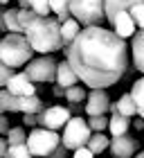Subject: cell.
<instances>
[{
    "label": "cell",
    "mask_w": 144,
    "mask_h": 158,
    "mask_svg": "<svg viewBox=\"0 0 144 158\" xmlns=\"http://www.w3.org/2000/svg\"><path fill=\"white\" fill-rule=\"evenodd\" d=\"M66 61L88 88H108L128 70V43L106 27H83L66 45Z\"/></svg>",
    "instance_id": "1"
},
{
    "label": "cell",
    "mask_w": 144,
    "mask_h": 158,
    "mask_svg": "<svg viewBox=\"0 0 144 158\" xmlns=\"http://www.w3.org/2000/svg\"><path fill=\"white\" fill-rule=\"evenodd\" d=\"M25 36L30 41L32 50L38 54H52L63 48L61 23L56 18H50V16H38L25 30Z\"/></svg>",
    "instance_id": "2"
},
{
    "label": "cell",
    "mask_w": 144,
    "mask_h": 158,
    "mask_svg": "<svg viewBox=\"0 0 144 158\" xmlns=\"http://www.w3.org/2000/svg\"><path fill=\"white\" fill-rule=\"evenodd\" d=\"M34 50L30 45L25 34H14L7 32V36L0 39V61L7 63L9 68H23L34 59Z\"/></svg>",
    "instance_id": "3"
},
{
    "label": "cell",
    "mask_w": 144,
    "mask_h": 158,
    "mask_svg": "<svg viewBox=\"0 0 144 158\" xmlns=\"http://www.w3.org/2000/svg\"><path fill=\"white\" fill-rule=\"evenodd\" d=\"M70 16L79 20L81 27H104L106 11L104 0H70Z\"/></svg>",
    "instance_id": "4"
},
{
    "label": "cell",
    "mask_w": 144,
    "mask_h": 158,
    "mask_svg": "<svg viewBox=\"0 0 144 158\" xmlns=\"http://www.w3.org/2000/svg\"><path fill=\"white\" fill-rule=\"evenodd\" d=\"M27 149L30 154L36 158H47L50 154L54 152L56 147L61 145V135L59 131H52V129H45V127H36L27 133Z\"/></svg>",
    "instance_id": "5"
},
{
    "label": "cell",
    "mask_w": 144,
    "mask_h": 158,
    "mask_svg": "<svg viewBox=\"0 0 144 158\" xmlns=\"http://www.w3.org/2000/svg\"><path fill=\"white\" fill-rule=\"evenodd\" d=\"M92 135L90 127H88V120H83L81 115H72L66 127H63V133H61V145L70 149V152H74L79 147H86V142L88 138Z\"/></svg>",
    "instance_id": "6"
},
{
    "label": "cell",
    "mask_w": 144,
    "mask_h": 158,
    "mask_svg": "<svg viewBox=\"0 0 144 158\" xmlns=\"http://www.w3.org/2000/svg\"><path fill=\"white\" fill-rule=\"evenodd\" d=\"M23 73L30 77L34 84H50V81H54V77H56V59L50 56V54L34 56L25 66Z\"/></svg>",
    "instance_id": "7"
},
{
    "label": "cell",
    "mask_w": 144,
    "mask_h": 158,
    "mask_svg": "<svg viewBox=\"0 0 144 158\" xmlns=\"http://www.w3.org/2000/svg\"><path fill=\"white\" fill-rule=\"evenodd\" d=\"M72 118V111L68 106H61V104H54V106H47L38 113V127H45V129H52V131H59V129L66 127V122Z\"/></svg>",
    "instance_id": "8"
},
{
    "label": "cell",
    "mask_w": 144,
    "mask_h": 158,
    "mask_svg": "<svg viewBox=\"0 0 144 158\" xmlns=\"http://www.w3.org/2000/svg\"><path fill=\"white\" fill-rule=\"evenodd\" d=\"M86 113L90 115H106L110 111V97L104 88H90L88 97H86Z\"/></svg>",
    "instance_id": "9"
},
{
    "label": "cell",
    "mask_w": 144,
    "mask_h": 158,
    "mask_svg": "<svg viewBox=\"0 0 144 158\" xmlns=\"http://www.w3.org/2000/svg\"><path fill=\"white\" fill-rule=\"evenodd\" d=\"M138 145L140 142L135 138H131L128 133H124V135H113L108 149H110L113 158H133L135 154H138Z\"/></svg>",
    "instance_id": "10"
},
{
    "label": "cell",
    "mask_w": 144,
    "mask_h": 158,
    "mask_svg": "<svg viewBox=\"0 0 144 158\" xmlns=\"http://www.w3.org/2000/svg\"><path fill=\"white\" fill-rule=\"evenodd\" d=\"M5 88L9 90L11 95H18V97H23V95H36V84L25 73H14L9 77V81L5 84Z\"/></svg>",
    "instance_id": "11"
},
{
    "label": "cell",
    "mask_w": 144,
    "mask_h": 158,
    "mask_svg": "<svg viewBox=\"0 0 144 158\" xmlns=\"http://www.w3.org/2000/svg\"><path fill=\"white\" fill-rule=\"evenodd\" d=\"M113 23V32L117 34L119 39H131L135 36V32H138V25H135V20L131 18V14L128 11H119V14H115V18L110 20Z\"/></svg>",
    "instance_id": "12"
},
{
    "label": "cell",
    "mask_w": 144,
    "mask_h": 158,
    "mask_svg": "<svg viewBox=\"0 0 144 158\" xmlns=\"http://www.w3.org/2000/svg\"><path fill=\"white\" fill-rule=\"evenodd\" d=\"M77 81H79V77H77V73L72 70V66L66 59L56 63V77H54V84L56 86H61V88H70V86H74Z\"/></svg>",
    "instance_id": "13"
},
{
    "label": "cell",
    "mask_w": 144,
    "mask_h": 158,
    "mask_svg": "<svg viewBox=\"0 0 144 158\" xmlns=\"http://www.w3.org/2000/svg\"><path fill=\"white\" fill-rule=\"evenodd\" d=\"M131 56H133V66L144 75V27L135 32V36L131 39Z\"/></svg>",
    "instance_id": "14"
},
{
    "label": "cell",
    "mask_w": 144,
    "mask_h": 158,
    "mask_svg": "<svg viewBox=\"0 0 144 158\" xmlns=\"http://www.w3.org/2000/svg\"><path fill=\"white\" fill-rule=\"evenodd\" d=\"M144 0H104V11H106V20L110 23L115 18V14L119 11H128L133 5H140Z\"/></svg>",
    "instance_id": "15"
},
{
    "label": "cell",
    "mask_w": 144,
    "mask_h": 158,
    "mask_svg": "<svg viewBox=\"0 0 144 158\" xmlns=\"http://www.w3.org/2000/svg\"><path fill=\"white\" fill-rule=\"evenodd\" d=\"M122 113L124 118H135L138 115V106H135L133 102V97H131V93H126V95H122L117 102H113L110 104V113Z\"/></svg>",
    "instance_id": "16"
},
{
    "label": "cell",
    "mask_w": 144,
    "mask_h": 158,
    "mask_svg": "<svg viewBox=\"0 0 144 158\" xmlns=\"http://www.w3.org/2000/svg\"><path fill=\"white\" fill-rule=\"evenodd\" d=\"M128 129H131V118H124L117 111L108 118V131L113 135H124V133H128Z\"/></svg>",
    "instance_id": "17"
},
{
    "label": "cell",
    "mask_w": 144,
    "mask_h": 158,
    "mask_svg": "<svg viewBox=\"0 0 144 158\" xmlns=\"http://www.w3.org/2000/svg\"><path fill=\"white\" fill-rule=\"evenodd\" d=\"M81 30H83V27L79 25V20H77V18H72V16H70L68 20H63V23H61V39H63V48L70 45V43L77 39V34L81 32Z\"/></svg>",
    "instance_id": "18"
},
{
    "label": "cell",
    "mask_w": 144,
    "mask_h": 158,
    "mask_svg": "<svg viewBox=\"0 0 144 158\" xmlns=\"http://www.w3.org/2000/svg\"><path fill=\"white\" fill-rule=\"evenodd\" d=\"M45 106H43V99L38 95H23L18 97V113H41Z\"/></svg>",
    "instance_id": "19"
},
{
    "label": "cell",
    "mask_w": 144,
    "mask_h": 158,
    "mask_svg": "<svg viewBox=\"0 0 144 158\" xmlns=\"http://www.w3.org/2000/svg\"><path fill=\"white\" fill-rule=\"evenodd\" d=\"M50 11L54 14V18L63 23L70 18V0H50Z\"/></svg>",
    "instance_id": "20"
},
{
    "label": "cell",
    "mask_w": 144,
    "mask_h": 158,
    "mask_svg": "<svg viewBox=\"0 0 144 158\" xmlns=\"http://www.w3.org/2000/svg\"><path fill=\"white\" fill-rule=\"evenodd\" d=\"M131 97L138 106V118H144V77H140L131 88Z\"/></svg>",
    "instance_id": "21"
},
{
    "label": "cell",
    "mask_w": 144,
    "mask_h": 158,
    "mask_svg": "<svg viewBox=\"0 0 144 158\" xmlns=\"http://www.w3.org/2000/svg\"><path fill=\"white\" fill-rule=\"evenodd\" d=\"M108 145H110V140H108V135H104V133H92L90 138H88V142H86V147H88L95 156L102 154V152H106Z\"/></svg>",
    "instance_id": "22"
},
{
    "label": "cell",
    "mask_w": 144,
    "mask_h": 158,
    "mask_svg": "<svg viewBox=\"0 0 144 158\" xmlns=\"http://www.w3.org/2000/svg\"><path fill=\"white\" fill-rule=\"evenodd\" d=\"M0 102L5 106V113H18V95H11L5 86L0 88Z\"/></svg>",
    "instance_id": "23"
},
{
    "label": "cell",
    "mask_w": 144,
    "mask_h": 158,
    "mask_svg": "<svg viewBox=\"0 0 144 158\" xmlns=\"http://www.w3.org/2000/svg\"><path fill=\"white\" fill-rule=\"evenodd\" d=\"M86 97H88V90H86L83 86H79V84L66 88V99H68V104H81Z\"/></svg>",
    "instance_id": "24"
},
{
    "label": "cell",
    "mask_w": 144,
    "mask_h": 158,
    "mask_svg": "<svg viewBox=\"0 0 144 158\" xmlns=\"http://www.w3.org/2000/svg\"><path fill=\"white\" fill-rule=\"evenodd\" d=\"M5 27L7 32H14V34H23L20 30V23H18V9H5Z\"/></svg>",
    "instance_id": "25"
},
{
    "label": "cell",
    "mask_w": 144,
    "mask_h": 158,
    "mask_svg": "<svg viewBox=\"0 0 144 158\" xmlns=\"http://www.w3.org/2000/svg\"><path fill=\"white\" fill-rule=\"evenodd\" d=\"M7 142L9 145H25L27 142V131L23 127H9V131H7Z\"/></svg>",
    "instance_id": "26"
},
{
    "label": "cell",
    "mask_w": 144,
    "mask_h": 158,
    "mask_svg": "<svg viewBox=\"0 0 144 158\" xmlns=\"http://www.w3.org/2000/svg\"><path fill=\"white\" fill-rule=\"evenodd\" d=\"M36 18H38V14H36V11H32V9H18V23H20L23 34H25V30L34 23Z\"/></svg>",
    "instance_id": "27"
},
{
    "label": "cell",
    "mask_w": 144,
    "mask_h": 158,
    "mask_svg": "<svg viewBox=\"0 0 144 158\" xmlns=\"http://www.w3.org/2000/svg\"><path fill=\"white\" fill-rule=\"evenodd\" d=\"M88 127L92 133H104V129H108V118L106 115H90Z\"/></svg>",
    "instance_id": "28"
},
{
    "label": "cell",
    "mask_w": 144,
    "mask_h": 158,
    "mask_svg": "<svg viewBox=\"0 0 144 158\" xmlns=\"http://www.w3.org/2000/svg\"><path fill=\"white\" fill-rule=\"evenodd\" d=\"M7 158H34V156L30 154L27 145H9V149H7Z\"/></svg>",
    "instance_id": "29"
},
{
    "label": "cell",
    "mask_w": 144,
    "mask_h": 158,
    "mask_svg": "<svg viewBox=\"0 0 144 158\" xmlns=\"http://www.w3.org/2000/svg\"><path fill=\"white\" fill-rule=\"evenodd\" d=\"M30 9L36 11L38 16H50V0H30Z\"/></svg>",
    "instance_id": "30"
},
{
    "label": "cell",
    "mask_w": 144,
    "mask_h": 158,
    "mask_svg": "<svg viewBox=\"0 0 144 158\" xmlns=\"http://www.w3.org/2000/svg\"><path fill=\"white\" fill-rule=\"evenodd\" d=\"M128 14H131V18L135 20V25L140 27H144V2H140V5H133L131 9H128Z\"/></svg>",
    "instance_id": "31"
},
{
    "label": "cell",
    "mask_w": 144,
    "mask_h": 158,
    "mask_svg": "<svg viewBox=\"0 0 144 158\" xmlns=\"http://www.w3.org/2000/svg\"><path fill=\"white\" fill-rule=\"evenodd\" d=\"M11 75H14V68H9L7 63L0 61V88H2V86L9 81V77H11Z\"/></svg>",
    "instance_id": "32"
},
{
    "label": "cell",
    "mask_w": 144,
    "mask_h": 158,
    "mask_svg": "<svg viewBox=\"0 0 144 158\" xmlns=\"http://www.w3.org/2000/svg\"><path fill=\"white\" fill-rule=\"evenodd\" d=\"M23 124L25 127H38V113H23Z\"/></svg>",
    "instance_id": "33"
},
{
    "label": "cell",
    "mask_w": 144,
    "mask_h": 158,
    "mask_svg": "<svg viewBox=\"0 0 144 158\" xmlns=\"http://www.w3.org/2000/svg\"><path fill=\"white\" fill-rule=\"evenodd\" d=\"M72 158H95V154H92L88 147H79V149L72 152Z\"/></svg>",
    "instance_id": "34"
},
{
    "label": "cell",
    "mask_w": 144,
    "mask_h": 158,
    "mask_svg": "<svg viewBox=\"0 0 144 158\" xmlns=\"http://www.w3.org/2000/svg\"><path fill=\"white\" fill-rule=\"evenodd\" d=\"M68 152H70V149H66L63 145H59V147H56V149H54V152L50 154L47 158H68Z\"/></svg>",
    "instance_id": "35"
},
{
    "label": "cell",
    "mask_w": 144,
    "mask_h": 158,
    "mask_svg": "<svg viewBox=\"0 0 144 158\" xmlns=\"http://www.w3.org/2000/svg\"><path fill=\"white\" fill-rule=\"evenodd\" d=\"M7 131H9V120H7L5 113H0V133L7 135Z\"/></svg>",
    "instance_id": "36"
},
{
    "label": "cell",
    "mask_w": 144,
    "mask_h": 158,
    "mask_svg": "<svg viewBox=\"0 0 144 158\" xmlns=\"http://www.w3.org/2000/svg\"><path fill=\"white\" fill-rule=\"evenodd\" d=\"M7 149H9V142L5 138H0V158H7Z\"/></svg>",
    "instance_id": "37"
},
{
    "label": "cell",
    "mask_w": 144,
    "mask_h": 158,
    "mask_svg": "<svg viewBox=\"0 0 144 158\" xmlns=\"http://www.w3.org/2000/svg\"><path fill=\"white\" fill-rule=\"evenodd\" d=\"M52 93H54L56 97H66V88H61V86H54V90H52Z\"/></svg>",
    "instance_id": "38"
},
{
    "label": "cell",
    "mask_w": 144,
    "mask_h": 158,
    "mask_svg": "<svg viewBox=\"0 0 144 158\" xmlns=\"http://www.w3.org/2000/svg\"><path fill=\"white\" fill-rule=\"evenodd\" d=\"M2 14H5V9L0 7V32H7V27H5V16H2Z\"/></svg>",
    "instance_id": "39"
},
{
    "label": "cell",
    "mask_w": 144,
    "mask_h": 158,
    "mask_svg": "<svg viewBox=\"0 0 144 158\" xmlns=\"http://www.w3.org/2000/svg\"><path fill=\"white\" fill-rule=\"evenodd\" d=\"M18 9H30V0H18Z\"/></svg>",
    "instance_id": "40"
},
{
    "label": "cell",
    "mask_w": 144,
    "mask_h": 158,
    "mask_svg": "<svg viewBox=\"0 0 144 158\" xmlns=\"http://www.w3.org/2000/svg\"><path fill=\"white\" fill-rule=\"evenodd\" d=\"M133 158H144V152H138V154H135Z\"/></svg>",
    "instance_id": "41"
},
{
    "label": "cell",
    "mask_w": 144,
    "mask_h": 158,
    "mask_svg": "<svg viewBox=\"0 0 144 158\" xmlns=\"http://www.w3.org/2000/svg\"><path fill=\"white\" fill-rule=\"evenodd\" d=\"M7 2H11V0H0V7H5Z\"/></svg>",
    "instance_id": "42"
},
{
    "label": "cell",
    "mask_w": 144,
    "mask_h": 158,
    "mask_svg": "<svg viewBox=\"0 0 144 158\" xmlns=\"http://www.w3.org/2000/svg\"><path fill=\"white\" fill-rule=\"evenodd\" d=\"M0 113H5V106H2V102H0Z\"/></svg>",
    "instance_id": "43"
},
{
    "label": "cell",
    "mask_w": 144,
    "mask_h": 158,
    "mask_svg": "<svg viewBox=\"0 0 144 158\" xmlns=\"http://www.w3.org/2000/svg\"><path fill=\"white\" fill-rule=\"evenodd\" d=\"M0 39H2V36H0Z\"/></svg>",
    "instance_id": "44"
}]
</instances>
